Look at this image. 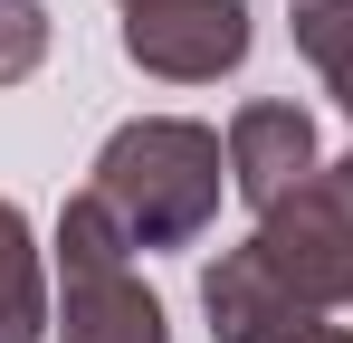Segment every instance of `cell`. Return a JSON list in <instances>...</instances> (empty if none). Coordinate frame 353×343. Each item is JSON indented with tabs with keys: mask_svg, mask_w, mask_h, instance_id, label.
Returning <instances> with one entry per match:
<instances>
[{
	"mask_svg": "<svg viewBox=\"0 0 353 343\" xmlns=\"http://www.w3.org/2000/svg\"><path fill=\"white\" fill-rule=\"evenodd\" d=\"M230 191V134L201 114H134L105 134V153L86 172V200L124 229V248H191L220 220Z\"/></svg>",
	"mask_w": 353,
	"mask_h": 343,
	"instance_id": "6da1fadb",
	"label": "cell"
},
{
	"mask_svg": "<svg viewBox=\"0 0 353 343\" xmlns=\"http://www.w3.org/2000/svg\"><path fill=\"white\" fill-rule=\"evenodd\" d=\"M58 324L48 343H172L163 324V295L134 277V248H124V229L77 191L58 210Z\"/></svg>",
	"mask_w": 353,
	"mask_h": 343,
	"instance_id": "7a4b0ae2",
	"label": "cell"
},
{
	"mask_svg": "<svg viewBox=\"0 0 353 343\" xmlns=\"http://www.w3.org/2000/svg\"><path fill=\"white\" fill-rule=\"evenodd\" d=\"M248 238L268 248V267H277L315 315H344L353 305V143L325 153V172L296 181L287 200H268Z\"/></svg>",
	"mask_w": 353,
	"mask_h": 343,
	"instance_id": "3957f363",
	"label": "cell"
},
{
	"mask_svg": "<svg viewBox=\"0 0 353 343\" xmlns=\"http://www.w3.org/2000/svg\"><path fill=\"white\" fill-rule=\"evenodd\" d=\"M124 57L163 86H220L248 67L258 29H248V0H124Z\"/></svg>",
	"mask_w": 353,
	"mask_h": 343,
	"instance_id": "277c9868",
	"label": "cell"
},
{
	"mask_svg": "<svg viewBox=\"0 0 353 343\" xmlns=\"http://www.w3.org/2000/svg\"><path fill=\"white\" fill-rule=\"evenodd\" d=\"M201 315H210V343H305L325 324V315L268 267L258 238H239V248H220V258L201 267Z\"/></svg>",
	"mask_w": 353,
	"mask_h": 343,
	"instance_id": "5b68a950",
	"label": "cell"
},
{
	"mask_svg": "<svg viewBox=\"0 0 353 343\" xmlns=\"http://www.w3.org/2000/svg\"><path fill=\"white\" fill-rule=\"evenodd\" d=\"M315 172H325V134H315V114L296 96H248L230 114V191L248 210L287 200L296 181H315Z\"/></svg>",
	"mask_w": 353,
	"mask_h": 343,
	"instance_id": "8992f818",
	"label": "cell"
},
{
	"mask_svg": "<svg viewBox=\"0 0 353 343\" xmlns=\"http://www.w3.org/2000/svg\"><path fill=\"white\" fill-rule=\"evenodd\" d=\"M58 305H48V258H39V229L29 210L0 191V343H48Z\"/></svg>",
	"mask_w": 353,
	"mask_h": 343,
	"instance_id": "52a82bcc",
	"label": "cell"
},
{
	"mask_svg": "<svg viewBox=\"0 0 353 343\" xmlns=\"http://www.w3.org/2000/svg\"><path fill=\"white\" fill-rule=\"evenodd\" d=\"M287 29H296V57L325 86L353 76V0H287Z\"/></svg>",
	"mask_w": 353,
	"mask_h": 343,
	"instance_id": "ba28073f",
	"label": "cell"
},
{
	"mask_svg": "<svg viewBox=\"0 0 353 343\" xmlns=\"http://www.w3.org/2000/svg\"><path fill=\"white\" fill-rule=\"evenodd\" d=\"M48 67V0H0V86Z\"/></svg>",
	"mask_w": 353,
	"mask_h": 343,
	"instance_id": "9c48e42d",
	"label": "cell"
},
{
	"mask_svg": "<svg viewBox=\"0 0 353 343\" xmlns=\"http://www.w3.org/2000/svg\"><path fill=\"white\" fill-rule=\"evenodd\" d=\"M305 343H353V334H344V324H315V334H305Z\"/></svg>",
	"mask_w": 353,
	"mask_h": 343,
	"instance_id": "30bf717a",
	"label": "cell"
},
{
	"mask_svg": "<svg viewBox=\"0 0 353 343\" xmlns=\"http://www.w3.org/2000/svg\"><path fill=\"white\" fill-rule=\"evenodd\" d=\"M334 105H344V124H353V76H334Z\"/></svg>",
	"mask_w": 353,
	"mask_h": 343,
	"instance_id": "8fae6325",
	"label": "cell"
},
{
	"mask_svg": "<svg viewBox=\"0 0 353 343\" xmlns=\"http://www.w3.org/2000/svg\"><path fill=\"white\" fill-rule=\"evenodd\" d=\"M115 10H124V0H115Z\"/></svg>",
	"mask_w": 353,
	"mask_h": 343,
	"instance_id": "7c38bea8",
	"label": "cell"
}]
</instances>
